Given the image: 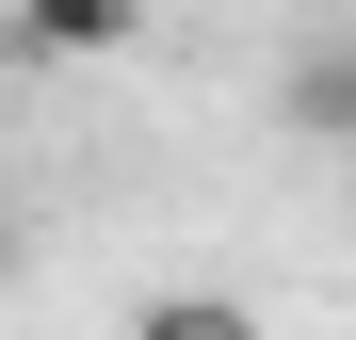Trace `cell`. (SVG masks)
I'll use <instances>...</instances> for the list:
<instances>
[{
    "instance_id": "3",
    "label": "cell",
    "mask_w": 356,
    "mask_h": 340,
    "mask_svg": "<svg viewBox=\"0 0 356 340\" xmlns=\"http://www.w3.org/2000/svg\"><path fill=\"white\" fill-rule=\"evenodd\" d=\"M130 340H259V308H243V292H146Z\"/></svg>"
},
{
    "instance_id": "2",
    "label": "cell",
    "mask_w": 356,
    "mask_h": 340,
    "mask_svg": "<svg viewBox=\"0 0 356 340\" xmlns=\"http://www.w3.org/2000/svg\"><path fill=\"white\" fill-rule=\"evenodd\" d=\"M0 33H17L33 65H97V49L146 33V0H0Z\"/></svg>"
},
{
    "instance_id": "5",
    "label": "cell",
    "mask_w": 356,
    "mask_h": 340,
    "mask_svg": "<svg viewBox=\"0 0 356 340\" xmlns=\"http://www.w3.org/2000/svg\"><path fill=\"white\" fill-rule=\"evenodd\" d=\"M340 227H356V179H340Z\"/></svg>"
},
{
    "instance_id": "4",
    "label": "cell",
    "mask_w": 356,
    "mask_h": 340,
    "mask_svg": "<svg viewBox=\"0 0 356 340\" xmlns=\"http://www.w3.org/2000/svg\"><path fill=\"white\" fill-rule=\"evenodd\" d=\"M17 259H33V211H17V195H0V275H17Z\"/></svg>"
},
{
    "instance_id": "1",
    "label": "cell",
    "mask_w": 356,
    "mask_h": 340,
    "mask_svg": "<svg viewBox=\"0 0 356 340\" xmlns=\"http://www.w3.org/2000/svg\"><path fill=\"white\" fill-rule=\"evenodd\" d=\"M275 113L356 162V33H308V49H291V65H275Z\"/></svg>"
}]
</instances>
